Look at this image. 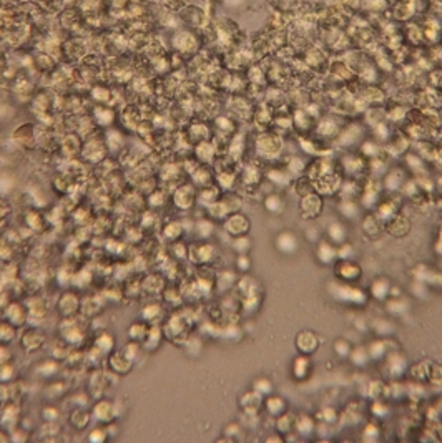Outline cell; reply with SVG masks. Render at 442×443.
<instances>
[{"instance_id":"obj_1","label":"cell","mask_w":442,"mask_h":443,"mask_svg":"<svg viewBox=\"0 0 442 443\" xmlns=\"http://www.w3.org/2000/svg\"><path fill=\"white\" fill-rule=\"evenodd\" d=\"M225 231L228 234H231L233 237H238V236H245L246 232L249 231V221L245 214L240 213H233L228 216V219L225 221Z\"/></svg>"},{"instance_id":"obj_2","label":"cell","mask_w":442,"mask_h":443,"mask_svg":"<svg viewBox=\"0 0 442 443\" xmlns=\"http://www.w3.org/2000/svg\"><path fill=\"white\" fill-rule=\"evenodd\" d=\"M108 365L116 375H127L128 372L133 368V362L130 360V358L125 355L123 351H122V352H115L113 355L110 357Z\"/></svg>"},{"instance_id":"obj_3","label":"cell","mask_w":442,"mask_h":443,"mask_svg":"<svg viewBox=\"0 0 442 443\" xmlns=\"http://www.w3.org/2000/svg\"><path fill=\"white\" fill-rule=\"evenodd\" d=\"M58 309L63 315H73L80 309V301L73 292H65L58 301Z\"/></svg>"},{"instance_id":"obj_4","label":"cell","mask_w":442,"mask_h":443,"mask_svg":"<svg viewBox=\"0 0 442 443\" xmlns=\"http://www.w3.org/2000/svg\"><path fill=\"white\" fill-rule=\"evenodd\" d=\"M296 346L299 349L301 354L308 355V354H313L316 349H318V337H316L313 332L304 330V332H301L296 337Z\"/></svg>"},{"instance_id":"obj_5","label":"cell","mask_w":442,"mask_h":443,"mask_svg":"<svg viewBox=\"0 0 442 443\" xmlns=\"http://www.w3.org/2000/svg\"><path fill=\"white\" fill-rule=\"evenodd\" d=\"M92 413L98 422H110L116 415L113 403H111L110 400H100V402H97Z\"/></svg>"},{"instance_id":"obj_6","label":"cell","mask_w":442,"mask_h":443,"mask_svg":"<svg viewBox=\"0 0 442 443\" xmlns=\"http://www.w3.org/2000/svg\"><path fill=\"white\" fill-rule=\"evenodd\" d=\"M321 206H323V201H321V198L319 196H316V194L308 193L301 201V209H302V213H304L306 218L318 216V213L321 211Z\"/></svg>"},{"instance_id":"obj_7","label":"cell","mask_w":442,"mask_h":443,"mask_svg":"<svg viewBox=\"0 0 442 443\" xmlns=\"http://www.w3.org/2000/svg\"><path fill=\"white\" fill-rule=\"evenodd\" d=\"M44 342H45L44 334L37 332V330H29L27 334L22 335V346L27 351H37V349L44 346Z\"/></svg>"},{"instance_id":"obj_8","label":"cell","mask_w":442,"mask_h":443,"mask_svg":"<svg viewBox=\"0 0 442 443\" xmlns=\"http://www.w3.org/2000/svg\"><path fill=\"white\" fill-rule=\"evenodd\" d=\"M161 337H163V329H160L158 325H151V327L148 329L147 337L143 339V346L142 347L147 349V351H153V349H156L158 346H160Z\"/></svg>"},{"instance_id":"obj_9","label":"cell","mask_w":442,"mask_h":443,"mask_svg":"<svg viewBox=\"0 0 442 443\" xmlns=\"http://www.w3.org/2000/svg\"><path fill=\"white\" fill-rule=\"evenodd\" d=\"M276 246H278V249L281 251V253H285V254H291L297 249L296 237L293 236L291 232H283V234H279L278 241H276Z\"/></svg>"},{"instance_id":"obj_10","label":"cell","mask_w":442,"mask_h":443,"mask_svg":"<svg viewBox=\"0 0 442 443\" xmlns=\"http://www.w3.org/2000/svg\"><path fill=\"white\" fill-rule=\"evenodd\" d=\"M193 198H195V193H193L192 189H190V186H185V188H181V189L176 191V194H175V204L180 209H188V208H192Z\"/></svg>"},{"instance_id":"obj_11","label":"cell","mask_w":442,"mask_h":443,"mask_svg":"<svg viewBox=\"0 0 442 443\" xmlns=\"http://www.w3.org/2000/svg\"><path fill=\"white\" fill-rule=\"evenodd\" d=\"M7 315H8V322L12 325H20L27 320V310L25 307L18 306V304H10L7 307Z\"/></svg>"},{"instance_id":"obj_12","label":"cell","mask_w":442,"mask_h":443,"mask_svg":"<svg viewBox=\"0 0 442 443\" xmlns=\"http://www.w3.org/2000/svg\"><path fill=\"white\" fill-rule=\"evenodd\" d=\"M90 420H92V413H88L87 410H82V408H77L75 412L70 415V423L75 428H78V430L87 428Z\"/></svg>"},{"instance_id":"obj_13","label":"cell","mask_w":442,"mask_h":443,"mask_svg":"<svg viewBox=\"0 0 442 443\" xmlns=\"http://www.w3.org/2000/svg\"><path fill=\"white\" fill-rule=\"evenodd\" d=\"M148 325H147V320H140V322H133L132 325L128 327V337L135 340V342H138V340H142L147 337L148 334Z\"/></svg>"},{"instance_id":"obj_14","label":"cell","mask_w":442,"mask_h":443,"mask_svg":"<svg viewBox=\"0 0 442 443\" xmlns=\"http://www.w3.org/2000/svg\"><path fill=\"white\" fill-rule=\"evenodd\" d=\"M311 370V363L306 357H297L295 363H293V374H295L296 379H304L308 377Z\"/></svg>"},{"instance_id":"obj_15","label":"cell","mask_w":442,"mask_h":443,"mask_svg":"<svg viewBox=\"0 0 442 443\" xmlns=\"http://www.w3.org/2000/svg\"><path fill=\"white\" fill-rule=\"evenodd\" d=\"M318 256L323 263L328 264V263H333V261L338 258V251L334 249L329 242H321L319 249H318Z\"/></svg>"},{"instance_id":"obj_16","label":"cell","mask_w":442,"mask_h":443,"mask_svg":"<svg viewBox=\"0 0 442 443\" xmlns=\"http://www.w3.org/2000/svg\"><path fill=\"white\" fill-rule=\"evenodd\" d=\"M142 314H143V319H145L147 322L155 324L163 314V307L160 304H150V306H147L145 309H143Z\"/></svg>"},{"instance_id":"obj_17","label":"cell","mask_w":442,"mask_h":443,"mask_svg":"<svg viewBox=\"0 0 442 443\" xmlns=\"http://www.w3.org/2000/svg\"><path fill=\"white\" fill-rule=\"evenodd\" d=\"M163 234H165L166 239H171V241H176L178 237L183 234V224L181 222H168V224L165 226V229H163Z\"/></svg>"},{"instance_id":"obj_18","label":"cell","mask_w":442,"mask_h":443,"mask_svg":"<svg viewBox=\"0 0 442 443\" xmlns=\"http://www.w3.org/2000/svg\"><path fill=\"white\" fill-rule=\"evenodd\" d=\"M346 227H344L343 224H339V222H334V224L329 226V237H331L333 242H338V244H343L344 239H346Z\"/></svg>"},{"instance_id":"obj_19","label":"cell","mask_w":442,"mask_h":443,"mask_svg":"<svg viewBox=\"0 0 442 443\" xmlns=\"http://www.w3.org/2000/svg\"><path fill=\"white\" fill-rule=\"evenodd\" d=\"M113 344H115V339L111 337L108 332H101L98 337H97V340H95V347L98 349V351H101V352L111 351Z\"/></svg>"},{"instance_id":"obj_20","label":"cell","mask_w":442,"mask_h":443,"mask_svg":"<svg viewBox=\"0 0 442 443\" xmlns=\"http://www.w3.org/2000/svg\"><path fill=\"white\" fill-rule=\"evenodd\" d=\"M285 402H283V399H279V397H271V399H268L266 400V408H268V412L271 413V415H283V412H285Z\"/></svg>"},{"instance_id":"obj_21","label":"cell","mask_w":442,"mask_h":443,"mask_svg":"<svg viewBox=\"0 0 442 443\" xmlns=\"http://www.w3.org/2000/svg\"><path fill=\"white\" fill-rule=\"evenodd\" d=\"M389 282L384 281V279H379V281H376L374 284H372V294H374V297H378V299H384L386 294L389 292Z\"/></svg>"},{"instance_id":"obj_22","label":"cell","mask_w":442,"mask_h":443,"mask_svg":"<svg viewBox=\"0 0 442 443\" xmlns=\"http://www.w3.org/2000/svg\"><path fill=\"white\" fill-rule=\"evenodd\" d=\"M264 206H266V209L269 213L273 214H278L279 211H281L283 208H285V204H283L281 198H278V196H268L266 201H264Z\"/></svg>"},{"instance_id":"obj_23","label":"cell","mask_w":442,"mask_h":443,"mask_svg":"<svg viewBox=\"0 0 442 443\" xmlns=\"http://www.w3.org/2000/svg\"><path fill=\"white\" fill-rule=\"evenodd\" d=\"M13 332H15V325H12L10 322H0V342L12 340L15 335Z\"/></svg>"},{"instance_id":"obj_24","label":"cell","mask_w":442,"mask_h":443,"mask_svg":"<svg viewBox=\"0 0 442 443\" xmlns=\"http://www.w3.org/2000/svg\"><path fill=\"white\" fill-rule=\"evenodd\" d=\"M233 248L238 251V254H246L251 248V242L246 236H238L233 241Z\"/></svg>"},{"instance_id":"obj_25","label":"cell","mask_w":442,"mask_h":443,"mask_svg":"<svg viewBox=\"0 0 442 443\" xmlns=\"http://www.w3.org/2000/svg\"><path fill=\"white\" fill-rule=\"evenodd\" d=\"M142 349H143V347H142V346H138V344L133 340V342H128L127 346H125L123 354H125V355H127L132 362H135V360H137V358H138L140 352H142Z\"/></svg>"},{"instance_id":"obj_26","label":"cell","mask_w":442,"mask_h":443,"mask_svg":"<svg viewBox=\"0 0 442 443\" xmlns=\"http://www.w3.org/2000/svg\"><path fill=\"white\" fill-rule=\"evenodd\" d=\"M271 390H273L271 380H268V379H258V380L254 382V392H258L259 395L271 394Z\"/></svg>"},{"instance_id":"obj_27","label":"cell","mask_w":442,"mask_h":443,"mask_svg":"<svg viewBox=\"0 0 442 443\" xmlns=\"http://www.w3.org/2000/svg\"><path fill=\"white\" fill-rule=\"evenodd\" d=\"M8 374H15L13 367L8 362L0 363V382H10L13 379V375H8Z\"/></svg>"},{"instance_id":"obj_28","label":"cell","mask_w":442,"mask_h":443,"mask_svg":"<svg viewBox=\"0 0 442 443\" xmlns=\"http://www.w3.org/2000/svg\"><path fill=\"white\" fill-rule=\"evenodd\" d=\"M106 438V430L105 428H93V430L90 432V435H88V440L93 442V443H100V442H105Z\"/></svg>"},{"instance_id":"obj_29","label":"cell","mask_w":442,"mask_h":443,"mask_svg":"<svg viewBox=\"0 0 442 443\" xmlns=\"http://www.w3.org/2000/svg\"><path fill=\"white\" fill-rule=\"evenodd\" d=\"M334 351H336L341 357H346L351 354V346H349L346 340H338V342L334 344Z\"/></svg>"},{"instance_id":"obj_30","label":"cell","mask_w":442,"mask_h":443,"mask_svg":"<svg viewBox=\"0 0 442 443\" xmlns=\"http://www.w3.org/2000/svg\"><path fill=\"white\" fill-rule=\"evenodd\" d=\"M236 267H238L240 270H243V272H246L249 267H251V261L248 258V254H240L238 259H236Z\"/></svg>"},{"instance_id":"obj_31","label":"cell","mask_w":442,"mask_h":443,"mask_svg":"<svg viewBox=\"0 0 442 443\" xmlns=\"http://www.w3.org/2000/svg\"><path fill=\"white\" fill-rule=\"evenodd\" d=\"M44 418L47 422H55L58 418V410L53 407H47L44 408Z\"/></svg>"},{"instance_id":"obj_32","label":"cell","mask_w":442,"mask_h":443,"mask_svg":"<svg viewBox=\"0 0 442 443\" xmlns=\"http://www.w3.org/2000/svg\"><path fill=\"white\" fill-rule=\"evenodd\" d=\"M10 358V351L7 349V346H0V363H5Z\"/></svg>"}]
</instances>
